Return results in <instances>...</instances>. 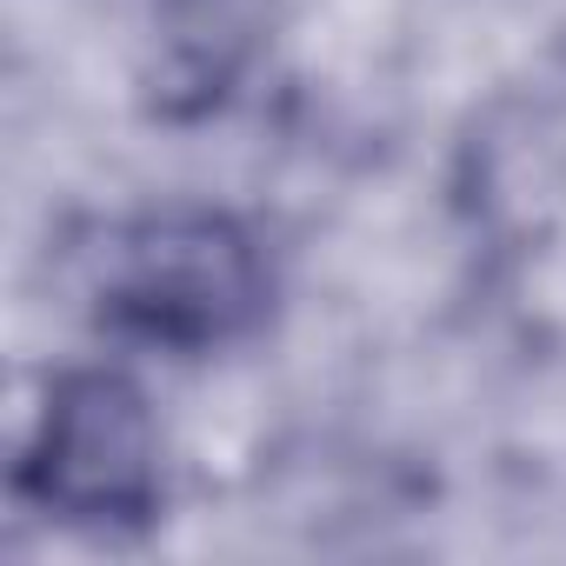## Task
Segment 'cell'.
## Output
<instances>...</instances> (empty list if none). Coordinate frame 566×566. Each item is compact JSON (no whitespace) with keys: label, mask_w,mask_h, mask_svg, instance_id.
<instances>
[{"label":"cell","mask_w":566,"mask_h":566,"mask_svg":"<svg viewBox=\"0 0 566 566\" xmlns=\"http://www.w3.org/2000/svg\"><path fill=\"white\" fill-rule=\"evenodd\" d=\"M287 0H154V101L167 114L220 107L266 54Z\"/></svg>","instance_id":"3957f363"},{"label":"cell","mask_w":566,"mask_h":566,"mask_svg":"<svg viewBox=\"0 0 566 566\" xmlns=\"http://www.w3.org/2000/svg\"><path fill=\"white\" fill-rule=\"evenodd\" d=\"M87 301L107 340L167 360H207L266 327L273 260L240 213L154 207L94 247Z\"/></svg>","instance_id":"6da1fadb"},{"label":"cell","mask_w":566,"mask_h":566,"mask_svg":"<svg viewBox=\"0 0 566 566\" xmlns=\"http://www.w3.org/2000/svg\"><path fill=\"white\" fill-rule=\"evenodd\" d=\"M14 486L61 526L134 533L167 500V440L160 420L120 367H74L48 387Z\"/></svg>","instance_id":"7a4b0ae2"}]
</instances>
